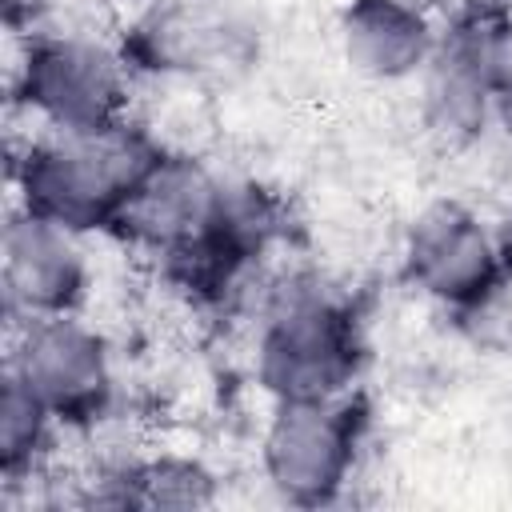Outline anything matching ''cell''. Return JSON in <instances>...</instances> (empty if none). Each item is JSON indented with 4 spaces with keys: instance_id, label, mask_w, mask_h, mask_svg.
I'll use <instances>...</instances> for the list:
<instances>
[{
    "instance_id": "obj_4",
    "label": "cell",
    "mask_w": 512,
    "mask_h": 512,
    "mask_svg": "<svg viewBox=\"0 0 512 512\" xmlns=\"http://www.w3.org/2000/svg\"><path fill=\"white\" fill-rule=\"evenodd\" d=\"M360 444L364 408L352 392L332 400H280L260 440V468L280 500L320 508L348 488Z\"/></svg>"
},
{
    "instance_id": "obj_8",
    "label": "cell",
    "mask_w": 512,
    "mask_h": 512,
    "mask_svg": "<svg viewBox=\"0 0 512 512\" xmlns=\"http://www.w3.org/2000/svg\"><path fill=\"white\" fill-rule=\"evenodd\" d=\"M80 240L84 236L64 224L20 204L12 208L0 236V288L12 332L36 316H64L84 304L92 272Z\"/></svg>"
},
{
    "instance_id": "obj_5",
    "label": "cell",
    "mask_w": 512,
    "mask_h": 512,
    "mask_svg": "<svg viewBox=\"0 0 512 512\" xmlns=\"http://www.w3.org/2000/svg\"><path fill=\"white\" fill-rule=\"evenodd\" d=\"M8 372H16L60 428H96L116 400L108 340L76 312L36 316L12 332Z\"/></svg>"
},
{
    "instance_id": "obj_15",
    "label": "cell",
    "mask_w": 512,
    "mask_h": 512,
    "mask_svg": "<svg viewBox=\"0 0 512 512\" xmlns=\"http://www.w3.org/2000/svg\"><path fill=\"white\" fill-rule=\"evenodd\" d=\"M56 4L60 0H0L4 24H8L12 36H32V32L48 28L52 16H56Z\"/></svg>"
},
{
    "instance_id": "obj_19",
    "label": "cell",
    "mask_w": 512,
    "mask_h": 512,
    "mask_svg": "<svg viewBox=\"0 0 512 512\" xmlns=\"http://www.w3.org/2000/svg\"><path fill=\"white\" fill-rule=\"evenodd\" d=\"M508 8H512V0H508Z\"/></svg>"
},
{
    "instance_id": "obj_6",
    "label": "cell",
    "mask_w": 512,
    "mask_h": 512,
    "mask_svg": "<svg viewBox=\"0 0 512 512\" xmlns=\"http://www.w3.org/2000/svg\"><path fill=\"white\" fill-rule=\"evenodd\" d=\"M120 48L136 72L228 76L252 60V28L228 0H144Z\"/></svg>"
},
{
    "instance_id": "obj_2",
    "label": "cell",
    "mask_w": 512,
    "mask_h": 512,
    "mask_svg": "<svg viewBox=\"0 0 512 512\" xmlns=\"http://www.w3.org/2000/svg\"><path fill=\"white\" fill-rule=\"evenodd\" d=\"M364 344L352 304L320 276H284L260 296L256 384L280 400H332L352 392Z\"/></svg>"
},
{
    "instance_id": "obj_18",
    "label": "cell",
    "mask_w": 512,
    "mask_h": 512,
    "mask_svg": "<svg viewBox=\"0 0 512 512\" xmlns=\"http://www.w3.org/2000/svg\"><path fill=\"white\" fill-rule=\"evenodd\" d=\"M124 4H144V0H124Z\"/></svg>"
},
{
    "instance_id": "obj_12",
    "label": "cell",
    "mask_w": 512,
    "mask_h": 512,
    "mask_svg": "<svg viewBox=\"0 0 512 512\" xmlns=\"http://www.w3.org/2000/svg\"><path fill=\"white\" fill-rule=\"evenodd\" d=\"M56 416L44 408V400L4 368V388H0V472L4 484L16 488L24 480H36L52 456L56 440Z\"/></svg>"
},
{
    "instance_id": "obj_10",
    "label": "cell",
    "mask_w": 512,
    "mask_h": 512,
    "mask_svg": "<svg viewBox=\"0 0 512 512\" xmlns=\"http://www.w3.org/2000/svg\"><path fill=\"white\" fill-rule=\"evenodd\" d=\"M420 80V120L428 136L440 144H472L496 108L484 60H480V12L476 4L456 12L452 24L440 32L432 60L424 64Z\"/></svg>"
},
{
    "instance_id": "obj_1",
    "label": "cell",
    "mask_w": 512,
    "mask_h": 512,
    "mask_svg": "<svg viewBox=\"0 0 512 512\" xmlns=\"http://www.w3.org/2000/svg\"><path fill=\"white\" fill-rule=\"evenodd\" d=\"M160 152L164 144L136 120L84 132L40 128L12 148L8 176L20 208L88 236L112 232Z\"/></svg>"
},
{
    "instance_id": "obj_16",
    "label": "cell",
    "mask_w": 512,
    "mask_h": 512,
    "mask_svg": "<svg viewBox=\"0 0 512 512\" xmlns=\"http://www.w3.org/2000/svg\"><path fill=\"white\" fill-rule=\"evenodd\" d=\"M496 248H500V260H504V272L512 276V204L500 212V220H496Z\"/></svg>"
},
{
    "instance_id": "obj_9",
    "label": "cell",
    "mask_w": 512,
    "mask_h": 512,
    "mask_svg": "<svg viewBox=\"0 0 512 512\" xmlns=\"http://www.w3.org/2000/svg\"><path fill=\"white\" fill-rule=\"evenodd\" d=\"M224 180L228 176L208 168L204 160L164 148L160 160L148 168V176L128 196L112 232L124 244H132L156 260H168L212 232L220 196H224Z\"/></svg>"
},
{
    "instance_id": "obj_11",
    "label": "cell",
    "mask_w": 512,
    "mask_h": 512,
    "mask_svg": "<svg viewBox=\"0 0 512 512\" xmlns=\"http://www.w3.org/2000/svg\"><path fill=\"white\" fill-rule=\"evenodd\" d=\"M336 40L356 76L396 84L424 72L440 32L424 8L400 0H348L336 20Z\"/></svg>"
},
{
    "instance_id": "obj_14",
    "label": "cell",
    "mask_w": 512,
    "mask_h": 512,
    "mask_svg": "<svg viewBox=\"0 0 512 512\" xmlns=\"http://www.w3.org/2000/svg\"><path fill=\"white\" fill-rule=\"evenodd\" d=\"M480 12V60L500 112H512V8L476 4Z\"/></svg>"
},
{
    "instance_id": "obj_17",
    "label": "cell",
    "mask_w": 512,
    "mask_h": 512,
    "mask_svg": "<svg viewBox=\"0 0 512 512\" xmlns=\"http://www.w3.org/2000/svg\"><path fill=\"white\" fill-rule=\"evenodd\" d=\"M400 4H412V8H424V12H432L440 0H400Z\"/></svg>"
},
{
    "instance_id": "obj_3",
    "label": "cell",
    "mask_w": 512,
    "mask_h": 512,
    "mask_svg": "<svg viewBox=\"0 0 512 512\" xmlns=\"http://www.w3.org/2000/svg\"><path fill=\"white\" fill-rule=\"evenodd\" d=\"M20 60L8 72V96L40 128L84 132L128 120L132 64L120 40L76 28H40L20 36Z\"/></svg>"
},
{
    "instance_id": "obj_13",
    "label": "cell",
    "mask_w": 512,
    "mask_h": 512,
    "mask_svg": "<svg viewBox=\"0 0 512 512\" xmlns=\"http://www.w3.org/2000/svg\"><path fill=\"white\" fill-rule=\"evenodd\" d=\"M124 508H204L216 496V476L188 456H148L116 464Z\"/></svg>"
},
{
    "instance_id": "obj_7",
    "label": "cell",
    "mask_w": 512,
    "mask_h": 512,
    "mask_svg": "<svg viewBox=\"0 0 512 512\" xmlns=\"http://www.w3.org/2000/svg\"><path fill=\"white\" fill-rule=\"evenodd\" d=\"M404 272L428 300L452 312L476 308L512 280L504 272L496 232L460 200H436L408 224Z\"/></svg>"
}]
</instances>
